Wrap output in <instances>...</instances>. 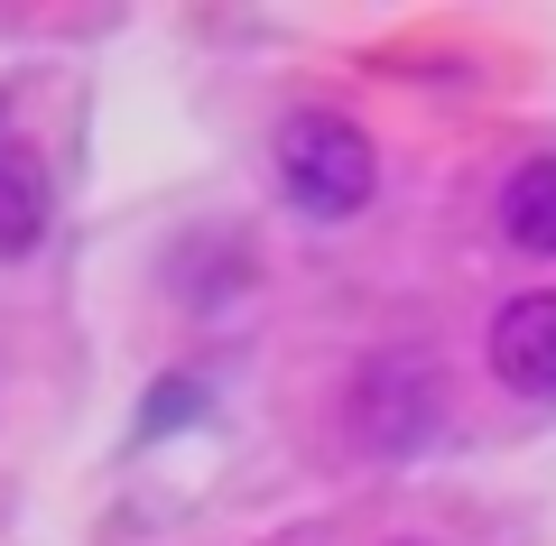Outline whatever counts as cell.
<instances>
[{"label":"cell","instance_id":"cell-1","mask_svg":"<svg viewBox=\"0 0 556 546\" xmlns=\"http://www.w3.org/2000/svg\"><path fill=\"white\" fill-rule=\"evenodd\" d=\"M269 157H278V186H288V204L306 223H353L371 204V186H380L371 130L343 120V112H288L278 139H269Z\"/></svg>","mask_w":556,"mask_h":546},{"label":"cell","instance_id":"cell-2","mask_svg":"<svg viewBox=\"0 0 556 546\" xmlns=\"http://www.w3.org/2000/svg\"><path fill=\"white\" fill-rule=\"evenodd\" d=\"M343 417H353V445L380 454V464L427 454L445 435V380H437V361H427V352H371V361L353 371Z\"/></svg>","mask_w":556,"mask_h":546},{"label":"cell","instance_id":"cell-3","mask_svg":"<svg viewBox=\"0 0 556 546\" xmlns=\"http://www.w3.org/2000/svg\"><path fill=\"white\" fill-rule=\"evenodd\" d=\"M492 371L510 398L556 408V288H529L492 315Z\"/></svg>","mask_w":556,"mask_h":546},{"label":"cell","instance_id":"cell-4","mask_svg":"<svg viewBox=\"0 0 556 546\" xmlns=\"http://www.w3.org/2000/svg\"><path fill=\"white\" fill-rule=\"evenodd\" d=\"M501 241L556 259V149H538V157L510 167V186H501Z\"/></svg>","mask_w":556,"mask_h":546},{"label":"cell","instance_id":"cell-5","mask_svg":"<svg viewBox=\"0 0 556 546\" xmlns=\"http://www.w3.org/2000/svg\"><path fill=\"white\" fill-rule=\"evenodd\" d=\"M47 241V176L0 149V259H28Z\"/></svg>","mask_w":556,"mask_h":546},{"label":"cell","instance_id":"cell-6","mask_svg":"<svg viewBox=\"0 0 556 546\" xmlns=\"http://www.w3.org/2000/svg\"><path fill=\"white\" fill-rule=\"evenodd\" d=\"M195 408H204V390H195V380H167V390L149 398V417H139V435H159L167 417H195Z\"/></svg>","mask_w":556,"mask_h":546},{"label":"cell","instance_id":"cell-7","mask_svg":"<svg viewBox=\"0 0 556 546\" xmlns=\"http://www.w3.org/2000/svg\"><path fill=\"white\" fill-rule=\"evenodd\" d=\"M390 546H417V537H390Z\"/></svg>","mask_w":556,"mask_h":546}]
</instances>
